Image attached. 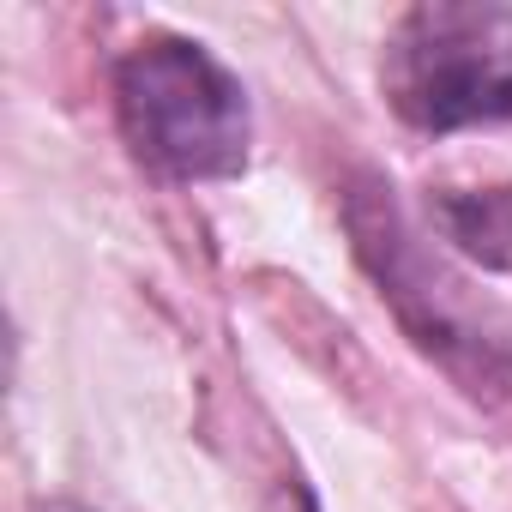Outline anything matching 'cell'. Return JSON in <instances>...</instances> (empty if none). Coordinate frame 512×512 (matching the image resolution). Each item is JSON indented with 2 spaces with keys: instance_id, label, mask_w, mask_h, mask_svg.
Returning <instances> with one entry per match:
<instances>
[{
  "instance_id": "8992f818",
  "label": "cell",
  "mask_w": 512,
  "mask_h": 512,
  "mask_svg": "<svg viewBox=\"0 0 512 512\" xmlns=\"http://www.w3.org/2000/svg\"><path fill=\"white\" fill-rule=\"evenodd\" d=\"M302 512H314V500H302Z\"/></svg>"
},
{
  "instance_id": "5b68a950",
  "label": "cell",
  "mask_w": 512,
  "mask_h": 512,
  "mask_svg": "<svg viewBox=\"0 0 512 512\" xmlns=\"http://www.w3.org/2000/svg\"><path fill=\"white\" fill-rule=\"evenodd\" d=\"M31 512H85V506H73V500H43V506H31Z\"/></svg>"
},
{
  "instance_id": "7a4b0ae2",
  "label": "cell",
  "mask_w": 512,
  "mask_h": 512,
  "mask_svg": "<svg viewBox=\"0 0 512 512\" xmlns=\"http://www.w3.org/2000/svg\"><path fill=\"white\" fill-rule=\"evenodd\" d=\"M392 109L422 133L512 121V7L428 0L410 7L380 61Z\"/></svg>"
},
{
  "instance_id": "277c9868",
  "label": "cell",
  "mask_w": 512,
  "mask_h": 512,
  "mask_svg": "<svg viewBox=\"0 0 512 512\" xmlns=\"http://www.w3.org/2000/svg\"><path fill=\"white\" fill-rule=\"evenodd\" d=\"M434 223L476 266L512 272V181H500V187H446L434 199Z\"/></svg>"
},
{
  "instance_id": "3957f363",
  "label": "cell",
  "mask_w": 512,
  "mask_h": 512,
  "mask_svg": "<svg viewBox=\"0 0 512 512\" xmlns=\"http://www.w3.org/2000/svg\"><path fill=\"white\" fill-rule=\"evenodd\" d=\"M350 229H356V253L368 260V272L380 278V296L398 308V320L410 326V338L440 356L452 374H464L476 392L482 386H506L512 380V350L476 326L458 302V284L416 247V235L404 229L398 205L380 187H362L350 199Z\"/></svg>"
},
{
  "instance_id": "6da1fadb",
  "label": "cell",
  "mask_w": 512,
  "mask_h": 512,
  "mask_svg": "<svg viewBox=\"0 0 512 512\" xmlns=\"http://www.w3.org/2000/svg\"><path fill=\"white\" fill-rule=\"evenodd\" d=\"M121 133L157 175L223 181L247 163V97L235 73L187 37H145L115 67Z\"/></svg>"
}]
</instances>
